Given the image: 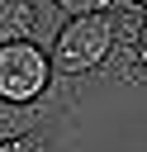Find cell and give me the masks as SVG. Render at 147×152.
I'll use <instances>...</instances> for the list:
<instances>
[{"label":"cell","instance_id":"cell-7","mask_svg":"<svg viewBox=\"0 0 147 152\" xmlns=\"http://www.w3.org/2000/svg\"><path fill=\"white\" fill-rule=\"evenodd\" d=\"M142 5H147V0H142Z\"/></svg>","mask_w":147,"mask_h":152},{"label":"cell","instance_id":"cell-2","mask_svg":"<svg viewBox=\"0 0 147 152\" xmlns=\"http://www.w3.org/2000/svg\"><path fill=\"white\" fill-rule=\"evenodd\" d=\"M43 86H47V57L33 43H5L0 48V95L33 100Z\"/></svg>","mask_w":147,"mask_h":152},{"label":"cell","instance_id":"cell-4","mask_svg":"<svg viewBox=\"0 0 147 152\" xmlns=\"http://www.w3.org/2000/svg\"><path fill=\"white\" fill-rule=\"evenodd\" d=\"M57 5H62L66 14H100L109 0H57Z\"/></svg>","mask_w":147,"mask_h":152},{"label":"cell","instance_id":"cell-1","mask_svg":"<svg viewBox=\"0 0 147 152\" xmlns=\"http://www.w3.org/2000/svg\"><path fill=\"white\" fill-rule=\"evenodd\" d=\"M109 48H114L109 19H100V14H71V24H66V28L57 33V43H52V62H57V71L81 76V71L100 66V62L109 57Z\"/></svg>","mask_w":147,"mask_h":152},{"label":"cell","instance_id":"cell-3","mask_svg":"<svg viewBox=\"0 0 147 152\" xmlns=\"http://www.w3.org/2000/svg\"><path fill=\"white\" fill-rule=\"evenodd\" d=\"M33 24H38L33 0H0V48L5 43H19Z\"/></svg>","mask_w":147,"mask_h":152},{"label":"cell","instance_id":"cell-5","mask_svg":"<svg viewBox=\"0 0 147 152\" xmlns=\"http://www.w3.org/2000/svg\"><path fill=\"white\" fill-rule=\"evenodd\" d=\"M0 152H43L33 138H9V142H0Z\"/></svg>","mask_w":147,"mask_h":152},{"label":"cell","instance_id":"cell-6","mask_svg":"<svg viewBox=\"0 0 147 152\" xmlns=\"http://www.w3.org/2000/svg\"><path fill=\"white\" fill-rule=\"evenodd\" d=\"M138 57H142V66H147V28H142V38H138Z\"/></svg>","mask_w":147,"mask_h":152}]
</instances>
